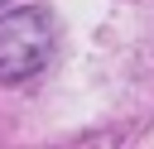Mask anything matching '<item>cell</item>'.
I'll return each mask as SVG.
<instances>
[{
    "label": "cell",
    "mask_w": 154,
    "mask_h": 149,
    "mask_svg": "<svg viewBox=\"0 0 154 149\" xmlns=\"http://www.w3.org/2000/svg\"><path fill=\"white\" fill-rule=\"evenodd\" d=\"M0 5H5V0H0Z\"/></svg>",
    "instance_id": "cell-2"
},
{
    "label": "cell",
    "mask_w": 154,
    "mask_h": 149,
    "mask_svg": "<svg viewBox=\"0 0 154 149\" xmlns=\"http://www.w3.org/2000/svg\"><path fill=\"white\" fill-rule=\"evenodd\" d=\"M58 53V24L43 5L0 14V82H29Z\"/></svg>",
    "instance_id": "cell-1"
}]
</instances>
